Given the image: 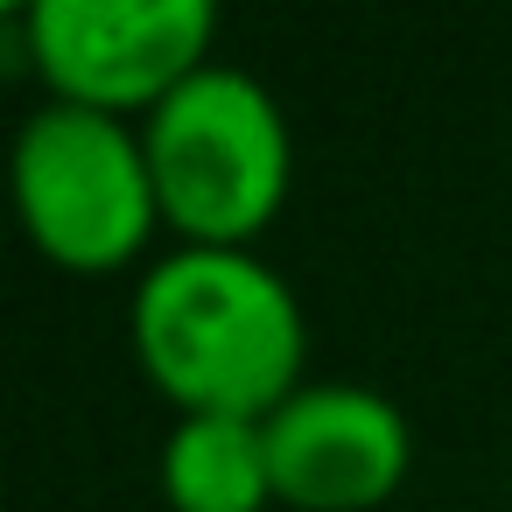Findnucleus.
Wrapping results in <instances>:
<instances>
[{
    "mask_svg": "<svg viewBox=\"0 0 512 512\" xmlns=\"http://www.w3.org/2000/svg\"><path fill=\"white\" fill-rule=\"evenodd\" d=\"M134 358L176 414L267 421L302 393L309 323L253 246H176L134 288Z\"/></svg>",
    "mask_w": 512,
    "mask_h": 512,
    "instance_id": "1",
    "label": "nucleus"
},
{
    "mask_svg": "<svg viewBox=\"0 0 512 512\" xmlns=\"http://www.w3.org/2000/svg\"><path fill=\"white\" fill-rule=\"evenodd\" d=\"M141 141L176 246H253L288 204V113L239 64H204L176 99L141 120Z\"/></svg>",
    "mask_w": 512,
    "mask_h": 512,
    "instance_id": "2",
    "label": "nucleus"
},
{
    "mask_svg": "<svg viewBox=\"0 0 512 512\" xmlns=\"http://www.w3.org/2000/svg\"><path fill=\"white\" fill-rule=\"evenodd\" d=\"M15 204L36 253L71 274H120L162 232L141 127L57 99L15 134Z\"/></svg>",
    "mask_w": 512,
    "mask_h": 512,
    "instance_id": "3",
    "label": "nucleus"
},
{
    "mask_svg": "<svg viewBox=\"0 0 512 512\" xmlns=\"http://www.w3.org/2000/svg\"><path fill=\"white\" fill-rule=\"evenodd\" d=\"M211 0H36L22 15V50L57 106H92L113 120H148L211 57Z\"/></svg>",
    "mask_w": 512,
    "mask_h": 512,
    "instance_id": "4",
    "label": "nucleus"
},
{
    "mask_svg": "<svg viewBox=\"0 0 512 512\" xmlns=\"http://www.w3.org/2000/svg\"><path fill=\"white\" fill-rule=\"evenodd\" d=\"M267 456L288 512H372L407 484L414 428L358 379H309L267 414Z\"/></svg>",
    "mask_w": 512,
    "mask_h": 512,
    "instance_id": "5",
    "label": "nucleus"
},
{
    "mask_svg": "<svg viewBox=\"0 0 512 512\" xmlns=\"http://www.w3.org/2000/svg\"><path fill=\"white\" fill-rule=\"evenodd\" d=\"M162 498H169V512H267V505H281L267 421L176 414V428L162 442Z\"/></svg>",
    "mask_w": 512,
    "mask_h": 512,
    "instance_id": "6",
    "label": "nucleus"
}]
</instances>
